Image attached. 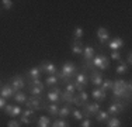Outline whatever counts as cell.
I'll return each instance as SVG.
<instances>
[{
    "mask_svg": "<svg viewBox=\"0 0 132 127\" xmlns=\"http://www.w3.org/2000/svg\"><path fill=\"white\" fill-rule=\"evenodd\" d=\"M111 90H112V97L111 99L124 100L127 104H129V102H131V90H132L131 81L115 79V81H112Z\"/></svg>",
    "mask_w": 132,
    "mask_h": 127,
    "instance_id": "obj_1",
    "label": "cell"
},
{
    "mask_svg": "<svg viewBox=\"0 0 132 127\" xmlns=\"http://www.w3.org/2000/svg\"><path fill=\"white\" fill-rule=\"evenodd\" d=\"M77 74V66L75 65L72 61H68V62H63V65H62V68L58 71V79H61L62 83H69V82L73 79V76Z\"/></svg>",
    "mask_w": 132,
    "mask_h": 127,
    "instance_id": "obj_2",
    "label": "cell"
},
{
    "mask_svg": "<svg viewBox=\"0 0 132 127\" xmlns=\"http://www.w3.org/2000/svg\"><path fill=\"white\" fill-rule=\"evenodd\" d=\"M90 64H92V66L94 69H97V71H105L110 66V59L104 52H98L93 57Z\"/></svg>",
    "mask_w": 132,
    "mask_h": 127,
    "instance_id": "obj_3",
    "label": "cell"
},
{
    "mask_svg": "<svg viewBox=\"0 0 132 127\" xmlns=\"http://www.w3.org/2000/svg\"><path fill=\"white\" fill-rule=\"evenodd\" d=\"M100 112V104L98 102H93V103H86L83 106V110H81V113H83V117L84 119H92L93 116H96L97 113Z\"/></svg>",
    "mask_w": 132,
    "mask_h": 127,
    "instance_id": "obj_4",
    "label": "cell"
},
{
    "mask_svg": "<svg viewBox=\"0 0 132 127\" xmlns=\"http://www.w3.org/2000/svg\"><path fill=\"white\" fill-rule=\"evenodd\" d=\"M127 107V103L124 100H119V99H111V104L108 106V110L107 113L110 116H115V114H119L122 110Z\"/></svg>",
    "mask_w": 132,
    "mask_h": 127,
    "instance_id": "obj_5",
    "label": "cell"
},
{
    "mask_svg": "<svg viewBox=\"0 0 132 127\" xmlns=\"http://www.w3.org/2000/svg\"><path fill=\"white\" fill-rule=\"evenodd\" d=\"M42 103H44L42 96H30V97H27V100H26V107L38 112V110L42 109Z\"/></svg>",
    "mask_w": 132,
    "mask_h": 127,
    "instance_id": "obj_6",
    "label": "cell"
},
{
    "mask_svg": "<svg viewBox=\"0 0 132 127\" xmlns=\"http://www.w3.org/2000/svg\"><path fill=\"white\" fill-rule=\"evenodd\" d=\"M61 92H62L61 86H58V85L51 86V89H49L48 93H46V100H48L49 103H58V104H61Z\"/></svg>",
    "mask_w": 132,
    "mask_h": 127,
    "instance_id": "obj_7",
    "label": "cell"
},
{
    "mask_svg": "<svg viewBox=\"0 0 132 127\" xmlns=\"http://www.w3.org/2000/svg\"><path fill=\"white\" fill-rule=\"evenodd\" d=\"M27 85V81L23 75H14L13 78L10 79V86L13 88L14 92H18V90H23Z\"/></svg>",
    "mask_w": 132,
    "mask_h": 127,
    "instance_id": "obj_8",
    "label": "cell"
},
{
    "mask_svg": "<svg viewBox=\"0 0 132 127\" xmlns=\"http://www.w3.org/2000/svg\"><path fill=\"white\" fill-rule=\"evenodd\" d=\"M39 69H41V72H44V74H48V75H56L58 74V66L55 65V64H52V62H49V61H42L39 64Z\"/></svg>",
    "mask_w": 132,
    "mask_h": 127,
    "instance_id": "obj_9",
    "label": "cell"
},
{
    "mask_svg": "<svg viewBox=\"0 0 132 127\" xmlns=\"http://www.w3.org/2000/svg\"><path fill=\"white\" fill-rule=\"evenodd\" d=\"M41 74H42V72H41L39 66H32V68H30L26 72L24 78H26L27 82H30V81H32V79H38L39 76H41Z\"/></svg>",
    "mask_w": 132,
    "mask_h": 127,
    "instance_id": "obj_10",
    "label": "cell"
},
{
    "mask_svg": "<svg viewBox=\"0 0 132 127\" xmlns=\"http://www.w3.org/2000/svg\"><path fill=\"white\" fill-rule=\"evenodd\" d=\"M89 79L92 81V83L94 85V86L100 88V86H101V82H103V74L100 71H97V69H93Z\"/></svg>",
    "mask_w": 132,
    "mask_h": 127,
    "instance_id": "obj_11",
    "label": "cell"
},
{
    "mask_svg": "<svg viewBox=\"0 0 132 127\" xmlns=\"http://www.w3.org/2000/svg\"><path fill=\"white\" fill-rule=\"evenodd\" d=\"M122 47H124V40L121 37H114L108 41V48L111 51H119Z\"/></svg>",
    "mask_w": 132,
    "mask_h": 127,
    "instance_id": "obj_12",
    "label": "cell"
},
{
    "mask_svg": "<svg viewBox=\"0 0 132 127\" xmlns=\"http://www.w3.org/2000/svg\"><path fill=\"white\" fill-rule=\"evenodd\" d=\"M83 43L81 40H72L70 43V50H72V54L73 55H81L83 54Z\"/></svg>",
    "mask_w": 132,
    "mask_h": 127,
    "instance_id": "obj_13",
    "label": "cell"
},
{
    "mask_svg": "<svg viewBox=\"0 0 132 127\" xmlns=\"http://www.w3.org/2000/svg\"><path fill=\"white\" fill-rule=\"evenodd\" d=\"M75 76H76L75 78V83L76 85H80V86H84V88L89 85L90 79H89V75L86 72H79V74H76Z\"/></svg>",
    "mask_w": 132,
    "mask_h": 127,
    "instance_id": "obj_14",
    "label": "cell"
},
{
    "mask_svg": "<svg viewBox=\"0 0 132 127\" xmlns=\"http://www.w3.org/2000/svg\"><path fill=\"white\" fill-rule=\"evenodd\" d=\"M42 109H45V112L48 113L49 116H56L59 112V104L58 103H45V100H44Z\"/></svg>",
    "mask_w": 132,
    "mask_h": 127,
    "instance_id": "obj_15",
    "label": "cell"
},
{
    "mask_svg": "<svg viewBox=\"0 0 132 127\" xmlns=\"http://www.w3.org/2000/svg\"><path fill=\"white\" fill-rule=\"evenodd\" d=\"M97 37H98V43L101 44H105V43H108L110 41V33H108V30L107 28H104V27H100L98 30H97Z\"/></svg>",
    "mask_w": 132,
    "mask_h": 127,
    "instance_id": "obj_16",
    "label": "cell"
},
{
    "mask_svg": "<svg viewBox=\"0 0 132 127\" xmlns=\"http://www.w3.org/2000/svg\"><path fill=\"white\" fill-rule=\"evenodd\" d=\"M83 59H84V62H90L93 59V57L96 55V52H94V47L93 45H86V47H83Z\"/></svg>",
    "mask_w": 132,
    "mask_h": 127,
    "instance_id": "obj_17",
    "label": "cell"
},
{
    "mask_svg": "<svg viewBox=\"0 0 132 127\" xmlns=\"http://www.w3.org/2000/svg\"><path fill=\"white\" fill-rule=\"evenodd\" d=\"M14 93L15 92L13 90V88L10 86V83L4 85V86H2V89H0V96L4 97V99H10V97H13Z\"/></svg>",
    "mask_w": 132,
    "mask_h": 127,
    "instance_id": "obj_18",
    "label": "cell"
},
{
    "mask_svg": "<svg viewBox=\"0 0 132 127\" xmlns=\"http://www.w3.org/2000/svg\"><path fill=\"white\" fill-rule=\"evenodd\" d=\"M75 93H68V92H61V103L65 104H73L75 103Z\"/></svg>",
    "mask_w": 132,
    "mask_h": 127,
    "instance_id": "obj_19",
    "label": "cell"
},
{
    "mask_svg": "<svg viewBox=\"0 0 132 127\" xmlns=\"http://www.w3.org/2000/svg\"><path fill=\"white\" fill-rule=\"evenodd\" d=\"M69 114H72V106L70 104H63L62 107H59V112H58L59 119H66Z\"/></svg>",
    "mask_w": 132,
    "mask_h": 127,
    "instance_id": "obj_20",
    "label": "cell"
},
{
    "mask_svg": "<svg viewBox=\"0 0 132 127\" xmlns=\"http://www.w3.org/2000/svg\"><path fill=\"white\" fill-rule=\"evenodd\" d=\"M92 96L94 97L96 100H105L107 99V93L103 92L100 88H94L92 90Z\"/></svg>",
    "mask_w": 132,
    "mask_h": 127,
    "instance_id": "obj_21",
    "label": "cell"
},
{
    "mask_svg": "<svg viewBox=\"0 0 132 127\" xmlns=\"http://www.w3.org/2000/svg\"><path fill=\"white\" fill-rule=\"evenodd\" d=\"M45 89V85H41V86H28L31 96H42V92Z\"/></svg>",
    "mask_w": 132,
    "mask_h": 127,
    "instance_id": "obj_22",
    "label": "cell"
},
{
    "mask_svg": "<svg viewBox=\"0 0 132 127\" xmlns=\"http://www.w3.org/2000/svg\"><path fill=\"white\" fill-rule=\"evenodd\" d=\"M59 83V79H58V76L56 75H49V76H46L45 78V81H44V85L45 86H55V85H58Z\"/></svg>",
    "mask_w": 132,
    "mask_h": 127,
    "instance_id": "obj_23",
    "label": "cell"
},
{
    "mask_svg": "<svg viewBox=\"0 0 132 127\" xmlns=\"http://www.w3.org/2000/svg\"><path fill=\"white\" fill-rule=\"evenodd\" d=\"M13 99H14V102H17V103H26L27 93H24L23 90H18L13 95Z\"/></svg>",
    "mask_w": 132,
    "mask_h": 127,
    "instance_id": "obj_24",
    "label": "cell"
},
{
    "mask_svg": "<svg viewBox=\"0 0 132 127\" xmlns=\"http://www.w3.org/2000/svg\"><path fill=\"white\" fill-rule=\"evenodd\" d=\"M37 127H51V119L48 116H41L37 122Z\"/></svg>",
    "mask_w": 132,
    "mask_h": 127,
    "instance_id": "obj_25",
    "label": "cell"
},
{
    "mask_svg": "<svg viewBox=\"0 0 132 127\" xmlns=\"http://www.w3.org/2000/svg\"><path fill=\"white\" fill-rule=\"evenodd\" d=\"M118 62H119V64H118L117 69H115V71H117V74H118V75L127 74V72H128V65L124 62V59H121V61H118Z\"/></svg>",
    "mask_w": 132,
    "mask_h": 127,
    "instance_id": "obj_26",
    "label": "cell"
},
{
    "mask_svg": "<svg viewBox=\"0 0 132 127\" xmlns=\"http://www.w3.org/2000/svg\"><path fill=\"white\" fill-rule=\"evenodd\" d=\"M110 119V114L107 113V112H104V110H100L98 113L96 114V120L98 123H103V122H107V120Z\"/></svg>",
    "mask_w": 132,
    "mask_h": 127,
    "instance_id": "obj_27",
    "label": "cell"
},
{
    "mask_svg": "<svg viewBox=\"0 0 132 127\" xmlns=\"http://www.w3.org/2000/svg\"><path fill=\"white\" fill-rule=\"evenodd\" d=\"M111 88H112V81H111V79H103L100 89H101L103 92H105V93H107L108 90H111Z\"/></svg>",
    "mask_w": 132,
    "mask_h": 127,
    "instance_id": "obj_28",
    "label": "cell"
},
{
    "mask_svg": "<svg viewBox=\"0 0 132 127\" xmlns=\"http://www.w3.org/2000/svg\"><path fill=\"white\" fill-rule=\"evenodd\" d=\"M51 127H70L69 122H66L65 119H58L53 123H51Z\"/></svg>",
    "mask_w": 132,
    "mask_h": 127,
    "instance_id": "obj_29",
    "label": "cell"
},
{
    "mask_svg": "<svg viewBox=\"0 0 132 127\" xmlns=\"http://www.w3.org/2000/svg\"><path fill=\"white\" fill-rule=\"evenodd\" d=\"M107 127H121V122H119V119L112 116L107 120Z\"/></svg>",
    "mask_w": 132,
    "mask_h": 127,
    "instance_id": "obj_30",
    "label": "cell"
},
{
    "mask_svg": "<svg viewBox=\"0 0 132 127\" xmlns=\"http://www.w3.org/2000/svg\"><path fill=\"white\" fill-rule=\"evenodd\" d=\"M83 34H84V30L80 27V25H77V27L73 30V40H81Z\"/></svg>",
    "mask_w": 132,
    "mask_h": 127,
    "instance_id": "obj_31",
    "label": "cell"
},
{
    "mask_svg": "<svg viewBox=\"0 0 132 127\" xmlns=\"http://www.w3.org/2000/svg\"><path fill=\"white\" fill-rule=\"evenodd\" d=\"M65 92H68V93H76V85H75L73 81H70L69 83L65 85Z\"/></svg>",
    "mask_w": 132,
    "mask_h": 127,
    "instance_id": "obj_32",
    "label": "cell"
},
{
    "mask_svg": "<svg viewBox=\"0 0 132 127\" xmlns=\"http://www.w3.org/2000/svg\"><path fill=\"white\" fill-rule=\"evenodd\" d=\"M77 96V99H79L83 104H86L87 103V99H89V95H87V92L86 90H81V92H79V93L76 95Z\"/></svg>",
    "mask_w": 132,
    "mask_h": 127,
    "instance_id": "obj_33",
    "label": "cell"
},
{
    "mask_svg": "<svg viewBox=\"0 0 132 127\" xmlns=\"http://www.w3.org/2000/svg\"><path fill=\"white\" fill-rule=\"evenodd\" d=\"M72 116H73V119L75 120H83L84 117H83V113H81V110H79V109H72Z\"/></svg>",
    "mask_w": 132,
    "mask_h": 127,
    "instance_id": "obj_34",
    "label": "cell"
},
{
    "mask_svg": "<svg viewBox=\"0 0 132 127\" xmlns=\"http://www.w3.org/2000/svg\"><path fill=\"white\" fill-rule=\"evenodd\" d=\"M2 7L4 9V10H11L13 9V6H14V3L11 2V0H2Z\"/></svg>",
    "mask_w": 132,
    "mask_h": 127,
    "instance_id": "obj_35",
    "label": "cell"
},
{
    "mask_svg": "<svg viewBox=\"0 0 132 127\" xmlns=\"http://www.w3.org/2000/svg\"><path fill=\"white\" fill-rule=\"evenodd\" d=\"M21 112H23V110H21V107L20 106H13V110H11V119H15V117L17 116H21Z\"/></svg>",
    "mask_w": 132,
    "mask_h": 127,
    "instance_id": "obj_36",
    "label": "cell"
},
{
    "mask_svg": "<svg viewBox=\"0 0 132 127\" xmlns=\"http://www.w3.org/2000/svg\"><path fill=\"white\" fill-rule=\"evenodd\" d=\"M110 58H111L112 61H121L122 57H121V52H119V51H111V55H110Z\"/></svg>",
    "mask_w": 132,
    "mask_h": 127,
    "instance_id": "obj_37",
    "label": "cell"
},
{
    "mask_svg": "<svg viewBox=\"0 0 132 127\" xmlns=\"http://www.w3.org/2000/svg\"><path fill=\"white\" fill-rule=\"evenodd\" d=\"M34 114H35V110H32V109H26V110H23L21 112V116H24V117H32Z\"/></svg>",
    "mask_w": 132,
    "mask_h": 127,
    "instance_id": "obj_38",
    "label": "cell"
},
{
    "mask_svg": "<svg viewBox=\"0 0 132 127\" xmlns=\"http://www.w3.org/2000/svg\"><path fill=\"white\" fill-rule=\"evenodd\" d=\"M7 127H21V123H20V120L11 119V120H9V123H7Z\"/></svg>",
    "mask_w": 132,
    "mask_h": 127,
    "instance_id": "obj_39",
    "label": "cell"
},
{
    "mask_svg": "<svg viewBox=\"0 0 132 127\" xmlns=\"http://www.w3.org/2000/svg\"><path fill=\"white\" fill-rule=\"evenodd\" d=\"M80 127H93V122H92V119H83V120H81Z\"/></svg>",
    "mask_w": 132,
    "mask_h": 127,
    "instance_id": "obj_40",
    "label": "cell"
},
{
    "mask_svg": "<svg viewBox=\"0 0 132 127\" xmlns=\"http://www.w3.org/2000/svg\"><path fill=\"white\" fill-rule=\"evenodd\" d=\"M20 123L21 124H26V126H30L32 123V120L30 117H24V116H20Z\"/></svg>",
    "mask_w": 132,
    "mask_h": 127,
    "instance_id": "obj_41",
    "label": "cell"
},
{
    "mask_svg": "<svg viewBox=\"0 0 132 127\" xmlns=\"http://www.w3.org/2000/svg\"><path fill=\"white\" fill-rule=\"evenodd\" d=\"M3 110H4V113L7 114V116H10V114H11V110H13V104H11V103H7Z\"/></svg>",
    "mask_w": 132,
    "mask_h": 127,
    "instance_id": "obj_42",
    "label": "cell"
},
{
    "mask_svg": "<svg viewBox=\"0 0 132 127\" xmlns=\"http://www.w3.org/2000/svg\"><path fill=\"white\" fill-rule=\"evenodd\" d=\"M125 64L128 65V68H129L131 64H132V55H131V51H128V54H127V61H125Z\"/></svg>",
    "mask_w": 132,
    "mask_h": 127,
    "instance_id": "obj_43",
    "label": "cell"
},
{
    "mask_svg": "<svg viewBox=\"0 0 132 127\" xmlns=\"http://www.w3.org/2000/svg\"><path fill=\"white\" fill-rule=\"evenodd\" d=\"M7 104V102H6V99L4 97H2L0 96V109H4V106Z\"/></svg>",
    "mask_w": 132,
    "mask_h": 127,
    "instance_id": "obj_44",
    "label": "cell"
},
{
    "mask_svg": "<svg viewBox=\"0 0 132 127\" xmlns=\"http://www.w3.org/2000/svg\"><path fill=\"white\" fill-rule=\"evenodd\" d=\"M0 85H2V81H0Z\"/></svg>",
    "mask_w": 132,
    "mask_h": 127,
    "instance_id": "obj_45",
    "label": "cell"
}]
</instances>
